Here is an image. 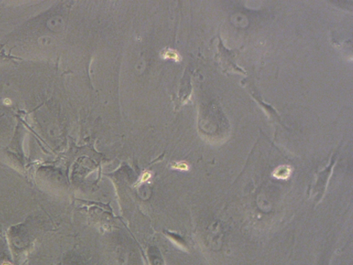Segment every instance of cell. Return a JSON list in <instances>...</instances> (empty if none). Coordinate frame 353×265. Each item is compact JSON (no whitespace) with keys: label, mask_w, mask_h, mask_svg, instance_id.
<instances>
[{"label":"cell","mask_w":353,"mask_h":265,"mask_svg":"<svg viewBox=\"0 0 353 265\" xmlns=\"http://www.w3.org/2000/svg\"><path fill=\"white\" fill-rule=\"evenodd\" d=\"M337 153L332 155V159L329 164L321 171L318 172L316 175L315 183L310 189V195L313 197L314 201L318 204L321 201L326 192L327 185L328 184L329 179L332 173V169L335 167L337 160Z\"/></svg>","instance_id":"6da1fadb"},{"label":"cell","mask_w":353,"mask_h":265,"mask_svg":"<svg viewBox=\"0 0 353 265\" xmlns=\"http://www.w3.org/2000/svg\"><path fill=\"white\" fill-rule=\"evenodd\" d=\"M235 53L236 51H230L224 46L219 38V61L221 62L222 67L227 71L230 72L239 73L241 74H246V72L241 68H239L235 62Z\"/></svg>","instance_id":"7a4b0ae2"},{"label":"cell","mask_w":353,"mask_h":265,"mask_svg":"<svg viewBox=\"0 0 353 265\" xmlns=\"http://www.w3.org/2000/svg\"><path fill=\"white\" fill-rule=\"evenodd\" d=\"M163 57L164 58H168V59H172L175 61H179V56L175 51L172 50H167L163 53Z\"/></svg>","instance_id":"3957f363"},{"label":"cell","mask_w":353,"mask_h":265,"mask_svg":"<svg viewBox=\"0 0 353 265\" xmlns=\"http://www.w3.org/2000/svg\"><path fill=\"white\" fill-rule=\"evenodd\" d=\"M175 168H176L177 169H180V170H186L188 169V166L185 163H177V164H175L174 166Z\"/></svg>","instance_id":"277c9868"},{"label":"cell","mask_w":353,"mask_h":265,"mask_svg":"<svg viewBox=\"0 0 353 265\" xmlns=\"http://www.w3.org/2000/svg\"><path fill=\"white\" fill-rule=\"evenodd\" d=\"M150 174L149 173H148V172H147V173H144V175H142V179H141V180H140V182H139V183L144 182L145 181H146L147 180H148V179L149 178H150Z\"/></svg>","instance_id":"5b68a950"}]
</instances>
